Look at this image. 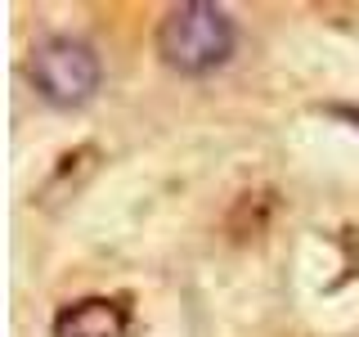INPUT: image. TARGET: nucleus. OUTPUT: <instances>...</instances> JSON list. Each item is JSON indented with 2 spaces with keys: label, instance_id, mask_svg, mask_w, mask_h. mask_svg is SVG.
Segmentation results:
<instances>
[{
  "label": "nucleus",
  "instance_id": "obj_1",
  "mask_svg": "<svg viewBox=\"0 0 359 337\" xmlns=\"http://www.w3.org/2000/svg\"><path fill=\"white\" fill-rule=\"evenodd\" d=\"M157 54L171 72L184 77L216 72L233 54V18L220 5H207V0L171 5L157 22Z\"/></svg>",
  "mask_w": 359,
  "mask_h": 337
},
{
  "label": "nucleus",
  "instance_id": "obj_2",
  "mask_svg": "<svg viewBox=\"0 0 359 337\" xmlns=\"http://www.w3.org/2000/svg\"><path fill=\"white\" fill-rule=\"evenodd\" d=\"M27 77L36 86V95L50 108H81L90 95L99 90V54L95 45L76 41V37H50L32 50L27 59Z\"/></svg>",
  "mask_w": 359,
  "mask_h": 337
},
{
  "label": "nucleus",
  "instance_id": "obj_3",
  "mask_svg": "<svg viewBox=\"0 0 359 337\" xmlns=\"http://www.w3.org/2000/svg\"><path fill=\"white\" fill-rule=\"evenodd\" d=\"M54 337H130V310L117 297H81L54 315Z\"/></svg>",
  "mask_w": 359,
  "mask_h": 337
},
{
  "label": "nucleus",
  "instance_id": "obj_4",
  "mask_svg": "<svg viewBox=\"0 0 359 337\" xmlns=\"http://www.w3.org/2000/svg\"><path fill=\"white\" fill-rule=\"evenodd\" d=\"M341 117H351L355 126H359V108H341Z\"/></svg>",
  "mask_w": 359,
  "mask_h": 337
}]
</instances>
